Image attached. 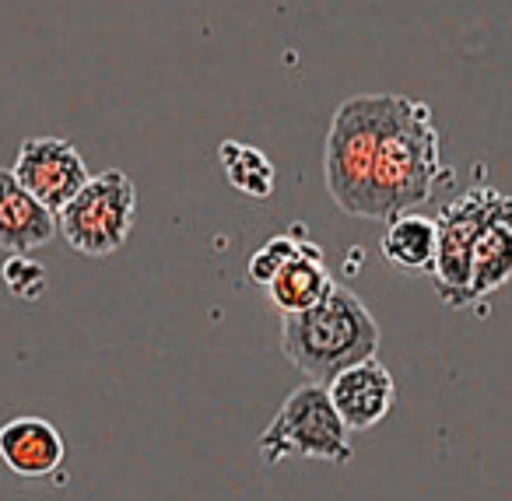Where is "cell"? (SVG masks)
Wrapping results in <instances>:
<instances>
[{"label": "cell", "mask_w": 512, "mask_h": 501, "mask_svg": "<svg viewBox=\"0 0 512 501\" xmlns=\"http://www.w3.org/2000/svg\"><path fill=\"white\" fill-rule=\"evenodd\" d=\"M327 193L344 214L390 221L425 207L453 169L428 102L411 95H351L337 106L323 148Z\"/></svg>", "instance_id": "6da1fadb"}, {"label": "cell", "mask_w": 512, "mask_h": 501, "mask_svg": "<svg viewBox=\"0 0 512 501\" xmlns=\"http://www.w3.org/2000/svg\"><path fill=\"white\" fill-rule=\"evenodd\" d=\"M281 354L306 382L327 386L337 372L376 358L379 323L369 305L344 284H334L313 309L281 316Z\"/></svg>", "instance_id": "7a4b0ae2"}, {"label": "cell", "mask_w": 512, "mask_h": 501, "mask_svg": "<svg viewBox=\"0 0 512 501\" xmlns=\"http://www.w3.org/2000/svg\"><path fill=\"white\" fill-rule=\"evenodd\" d=\"M509 221L512 225V197L495 190L477 176L470 190H463L456 200H449L435 218L439 228V246H435L432 263V288L446 309H467L470 302V253L481 239L484 228Z\"/></svg>", "instance_id": "3957f363"}, {"label": "cell", "mask_w": 512, "mask_h": 501, "mask_svg": "<svg viewBox=\"0 0 512 501\" xmlns=\"http://www.w3.org/2000/svg\"><path fill=\"white\" fill-rule=\"evenodd\" d=\"M256 449H260V459L267 466L285 463L288 456L344 466L355 456L348 424L341 421L323 382H302L299 389H292L288 400L278 407V414L271 417V424L264 428Z\"/></svg>", "instance_id": "277c9868"}, {"label": "cell", "mask_w": 512, "mask_h": 501, "mask_svg": "<svg viewBox=\"0 0 512 501\" xmlns=\"http://www.w3.org/2000/svg\"><path fill=\"white\" fill-rule=\"evenodd\" d=\"M137 221V186L123 169H106L78 190V197L57 211V228L67 246L81 256H113L130 239Z\"/></svg>", "instance_id": "5b68a950"}, {"label": "cell", "mask_w": 512, "mask_h": 501, "mask_svg": "<svg viewBox=\"0 0 512 501\" xmlns=\"http://www.w3.org/2000/svg\"><path fill=\"white\" fill-rule=\"evenodd\" d=\"M11 172H15L18 183L36 200H43L53 214L71 204L81 186L92 179L81 151L74 148L67 137H29V141L18 148L15 169Z\"/></svg>", "instance_id": "8992f818"}, {"label": "cell", "mask_w": 512, "mask_h": 501, "mask_svg": "<svg viewBox=\"0 0 512 501\" xmlns=\"http://www.w3.org/2000/svg\"><path fill=\"white\" fill-rule=\"evenodd\" d=\"M327 393L334 400L341 421L348 424V431H369L379 421H386V414L397 403V382H393L390 368L379 358H365L358 365L337 372L327 382Z\"/></svg>", "instance_id": "52a82bcc"}, {"label": "cell", "mask_w": 512, "mask_h": 501, "mask_svg": "<svg viewBox=\"0 0 512 501\" xmlns=\"http://www.w3.org/2000/svg\"><path fill=\"white\" fill-rule=\"evenodd\" d=\"M57 214L36 200L11 169H0V249L36 253L57 235Z\"/></svg>", "instance_id": "ba28073f"}, {"label": "cell", "mask_w": 512, "mask_h": 501, "mask_svg": "<svg viewBox=\"0 0 512 501\" xmlns=\"http://www.w3.org/2000/svg\"><path fill=\"white\" fill-rule=\"evenodd\" d=\"M0 463L15 477H53L64 463V438L43 417H11L0 424Z\"/></svg>", "instance_id": "9c48e42d"}, {"label": "cell", "mask_w": 512, "mask_h": 501, "mask_svg": "<svg viewBox=\"0 0 512 501\" xmlns=\"http://www.w3.org/2000/svg\"><path fill=\"white\" fill-rule=\"evenodd\" d=\"M330 288H334V277H330L327 260H323V249L316 246V242L302 239L299 256L288 260L264 291L274 309H278L281 316H288V312L313 309Z\"/></svg>", "instance_id": "30bf717a"}, {"label": "cell", "mask_w": 512, "mask_h": 501, "mask_svg": "<svg viewBox=\"0 0 512 501\" xmlns=\"http://www.w3.org/2000/svg\"><path fill=\"white\" fill-rule=\"evenodd\" d=\"M435 246H439V228L425 214H397L386 221V232L379 239L383 260L393 263L400 270H432L435 263Z\"/></svg>", "instance_id": "8fae6325"}, {"label": "cell", "mask_w": 512, "mask_h": 501, "mask_svg": "<svg viewBox=\"0 0 512 501\" xmlns=\"http://www.w3.org/2000/svg\"><path fill=\"white\" fill-rule=\"evenodd\" d=\"M512 281V225L498 221V225L484 228L481 239L474 242L470 253V302H481L491 291L505 288Z\"/></svg>", "instance_id": "7c38bea8"}, {"label": "cell", "mask_w": 512, "mask_h": 501, "mask_svg": "<svg viewBox=\"0 0 512 501\" xmlns=\"http://www.w3.org/2000/svg\"><path fill=\"white\" fill-rule=\"evenodd\" d=\"M218 158H221V169H225L228 183H232L242 197L267 200L274 193V186H278L274 162L260 148H249V144L228 137V141H221Z\"/></svg>", "instance_id": "4fadbf2b"}, {"label": "cell", "mask_w": 512, "mask_h": 501, "mask_svg": "<svg viewBox=\"0 0 512 501\" xmlns=\"http://www.w3.org/2000/svg\"><path fill=\"white\" fill-rule=\"evenodd\" d=\"M0 277H4V288H8L18 302H39V298L46 295V288H50L46 267L29 253H11L8 260H4Z\"/></svg>", "instance_id": "5bb4252c"}, {"label": "cell", "mask_w": 512, "mask_h": 501, "mask_svg": "<svg viewBox=\"0 0 512 501\" xmlns=\"http://www.w3.org/2000/svg\"><path fill=\"white\" fill-rule=\"evenodd\" d=\"M299 249H302L299 228H295V232H288V235H274V239H267L264 246L249 256V263H246L249 281L260 284V288H267V284L274 281V274H278L288 260H295V256H299Z\"/></svg>", "instance_id": "9a60e30c"}]
</instances>
